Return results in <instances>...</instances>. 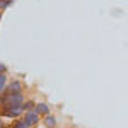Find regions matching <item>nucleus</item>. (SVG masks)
<instances>
[{"label": "nucleus", "mask_w": 128, "mask_h": 128, "mask_svg": "<svg viewBox=\"0 0 128 128\" xmlns=\"http://www.w3.org/2000/svg\"><path fill=\"white\" fill-rule=\"evenodd\" d=\"M24 114V111H22V108H7V106H0V116L5 120H17L20 118Z\"/></svg>", "instance_id": "f257e3e1"}, {"label": "nucleus", "mask_w": 128, "mask_h": 128, "mask_svg": "<svg viewBox=\"0 0 128 128\" xmlns=\"http://www.w3.org/2000/svg\"><path fill=\"white\" fill-rule=\"evenodd\" d=\"M22 120L26 121V125H28L29 128H36L41 123V116L34 111V109H32V111H26V113L22 114Z\"/></svg>", "instance_id": "f03ea898"}, {"label": "nucleus", "mask_w": 128, "mask_h": 128, "mask_svg": "<svg viewBox=\"0 0 128 128\" xmlns=\"http://www.w3.org/2000/svg\"><path fill=\"white\" fill-rule=\"evenodd\" d=\"M5 92L9 96H14V94H22L24 92V84L20 80H9L7 87H5Z\"/></svg>", "instance_id": "7ed1b4c3"}, {"label": "nucleus", "mask_w": 128, "mask_h": 128, "mask_svg": "<svg viewBox=\"0 0 128 128\" xmlns=\"http://www.w3.org/2000/svg\"><path fill=\"white\" fill-rule=\"evenodd\" d=\"M24 101H26L24 92H22V94H14V96H9L7 102H5L4 106H7V108H22Z\"/></svg>", "instance_id": "20e7f679"}, {"label": "nucleus", "mask_w": 128, "mask_h": 128, "mask_svg": "<svg viewBox=\"0 0 128 128\" xmlns=\"http://www.w3.org/2000/svg\"><path fill=\"white\" fill-rule=\"evenodd\" d=\"M41 123H43L44 128H58V118H56V114H53V113L43 116V118H41Z\"/></svg>", "instance_id": "39448f33"}, {"label": "nucleus", "mask_w": 128, "mask_h": 128, "mask_svg": "<svg viewBox=\"0 0 128 128\" xmlns=\"http://www.w3.org/2000/svg\"><path fill=\"white\" fill-rule=\"evenodd\" d=\"M34 111L43 118V116H46V114L51 113V106H50L46 101H36V108H34Z\"/></svg>", "instance_id": "423d86ee"}, {"label": "nucleus", "mask_w": 128, "mask_h": 128, "mask_svg": "<svg viewBox=\"0 0 128 128\" xmlns=\"http://www.w3.org/2000/svg\"><path fill=\"white\" fill-rule=\"evenodd\" d=\"M5 128H29V126L26 125V121L22 120V116H20V118L12 120L10 123H7V125H5Z\"/></svg>", "instance_id": "0eeeda50"}, {"label": "nucleus", "mask_w": 128, "mask_h": 128, "mask_svg": "<svg viewBox=\"0 0 128 128\" xmlns=\"http://www.w3.org/2000/svg\"><path fill=\"white\" fill-rule=\"evenodd\" d=\"M7 84H9V75H7V72H4V74H0V94L5 92Z\"/></svg>", "instance_id": "6e6552de"}, {"label": "nucleus", "mask_w": 128, "mask_h": 128, "mask_svg": "<svg viewBox=\"0 0 128 128\" xmlns=\"http://www.w3.org/2000/svg\"><path fill=\"white\" fill-rule=\"evenodd\" d=\"M34 108H36V101H34V99H26L24 104H22V111H24V113H26V111H32Z\"/></svg>", "instance_id": "1a4fd4ad"}, {"label": "nucleus", "mask_w": 128, "mask_h": 128, "mask_svg": "<svg viewBox=\"0 0 128 128\" xmlns=\"http://www.w3.org/2000/svg\"><path fill=\"white\" fill-rule=\"evenodd\" d=\"M4 4H5V9H9L10 5L14 4V0H4Z\"/></svg>", "instance_id": "9d476101"}, {"label": "nucleus", "mask_w": 128, "mask_h": 128, "mask_svg": "<svg viewBox=\"0 0 128 128\" xmlns=\"http://www.w3.org/2000/svg\"><path fill=\"white\" fill-rule=\"evenodd\" d=\"M4 72H7V67L4 63H0V74H4Z\"/></svg>", "instance_id": "9b49d317"}, {"label": "nucleus", "mask_w": 128, "mask_h": 128, "mask_svg": "<svg viewBox=\"0 0 128 128\" xmlns=\"http://www.w3.org/2000/svg\"><path fill=\"white\" fill-rule=\"evenodd\" d=\"M5 125H7V123H5V121H4V118L0 116V128H5Z\"/></svg>", "instance_id": "f8f14e48"}, {"label": "nucleus", "mask_w": 128, "mask_h": 128, "mask_svg": "<svg viewBox=\"0 0 128 128\" xmlns=\"http://www.w3.org/2000/svg\"><path fill=\"white\" fill-rule=\"evenodd\" d=\"M0 19H2V10H0Z\"/></svg>", "instance_id": "ddd939ff"}, {"label": "nucleus", "mask_w": 128, "mask_h": 128, "mask_svg": "<svg viewBox=\"0 0 128 128\" xmlns=\"http://www.w3.org/2000/svg\"><path fill=\"white\" fill-rule=\"evenodd\" d=\"M67 128H68V126H67Z\"/></svg>", "instance_id": "4468645a"}]
</instances>
